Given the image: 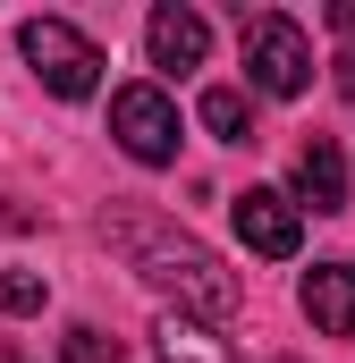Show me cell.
<instances>
[{
	"instance_id": "cell-9",
	"label": "cell",
	"mask_w": 355,
	"mask_h": 363,
	"mask_svg": "<svg viewBox=\"0 0 355 363\" xmlns=\"http://www.w3.org/2000/svg\"><path fill=\"white\" fill-rule=\"evenodd\" d=\"M153 347H161V363H237L220 330H203V321H195V313H178V304L153 321Z\"/></svg>"
},
{
	"instance_id": "cell-8",
	"label": "cell",
	"mask_w": 355,
	"mask_h": 363,
	"mask_svg": "<svg viewBox=\"0 0 355 363\" xmlns=\"http://www.w3.org/2000/svg\"><path fill=\"white\" fill-rule=\"evenodd\" d=\"M296 211H347V161L330 135H313L296 152Z\"/></svg>"
},
{
	"instance_id": "cell-4",
	"label": "cell",
	"mask_w": 355,
	"mask_h": 363,
	"mask_svg": "<svg viewBox=\"0 0 355 363\" xmlns=\"http://www.w3.org/2000/svg\"><path fill=\"white\" fill-rule=\"evenodd\" d=\"M110 135H119V152L127 161H144V169H161V161H178V101L161 85H119L110 93Z\"/></svg>"
},
{
	"instance_id": "cell-7",
	"label": "cell",
	"mask_w": 355,
	"mask_h": 363,
	"mask_svg": "<svg viewBox=\"0 0 355 363\" xmlns=\"http://www.w3.org/2000/svg\"><path fill=\"white\" fill-rule=\"evenodd\" d=\"M144 51H153V68H178V77H186V68H203V51H212V26H203V17H195V9H153V17H144Z\"/></svg>"
},
{
	"instance_id": "cell-1",
	"label": "cell",
	"mask_w": 355,
	"mask_h": 363,
	"mask_svg": "<svg viewBox=\"0 0 355 363\" xmlns=\"http://www.w3.org/2000/svg\"><path fill=\"white\" fill-rule=\"evenodd\" d=\"M102 237H110L136 271L153 279L161 296H178V313H195V321L237 313V279L220 271V254H212V245H195L186 228H170L161 211H110V220H102Z\"/></svg>"
},
{
	"instance_id": "cell-10",
	"label": "cell",
	"mask_w": 355,
	"mask_h": 363,
	"mask_svg": "<svg viewBox=\"0 0 355 363\" xmlns=\"http://www.w3.org/2000/svg\"><path fill=\"white\" fill-rule=\"evenodd\" d=\"M195 118H203L220 144H246V135H254V101H246L237 85H212L203 101H195Z\"/></svg>"
},
{
	"instance_id": "cell-13",
	"label": "cell",
	"mask_w": 355,
	"mask_h": 363,
	"mask_svg": "<svg viewBox=\"0 0 355 363\" xmlns=\"http://www.w3.org/2000/svg\"><path fill=\"white\" fill-rule=\"evenodd\" d=\"M330 68H339V93H347V101H355V43H347V51H339V60H330Z\"/></svg>"
},
{
	"instance_id": "cell-14",
	"label": "cell",
	"mask_w": 355,
	"mask_h": 363,
	"mask_svg": "<svg viewBox=\"0 0 355 363\" xmlns=\"http://www.w3.org/2000/svg\"><path fill=\"white\" fill-rule=\"evenodd\" d=\"M330 26H339V34L355 43V0H339V9H330Z\"/></svg>"
},
{
	"instance_id": "cell-5",
	"label": "cell",
	"mask_w": 355,
	"mask_h": 363,
	"mask_svg": "<svg viewBox=\"0 0 355 363\" xmlns=\"http://www.w3.org/2000/svg\"><path fill=\"white\" fill-rule=\"evenodd\" d=\"M229 220H237V237L271 254V262H288L296 245H305V211H296V194H279V186H246L237 203H229Z\"/></svg>"
},
{
	"instance_id": "cell-12",
	"label": "cell",
	"mask_w": 355,
	"mask_h": 363,
	"mask_svg": "<svg viewBox=\"0 0 355 363\" xmlns=\"http://www.w3.org/2000/svg\"><path fill=\"white\" fill-rule=\"evenodd\" d=\"M43 296H51V287L34 271H0V313H43Z\"/></svg>"
},
{
	"instance_id": "cell-11",
	"label": "cell",
	"mask_w": 355,
	"mask_h": 363,
	"mask_svg": "<svg viewBox=\"0 0 355 363\" xmlns=\"http://www.w3.org/2000/svg\"><path fill=\"white\" fill-rule=\"evenodd\" d=\"M51 363H119V338H102V330L77 321V330L60 338V355H51Z\"/></svg>"
},
{
	"instance_id": "cell-6",
	"label": "cell",
	"mask_w": 355,
	"mask_h": 363,
	"mask_svg": "<svg viewBox=\"0 0 355 363\" xmlns=\"http://www.w3.org/2000/svg\"><path fill=\"white\" fill-rule=\"evenodd\" d=\"M296 304H305V321L322 338H355V262H313Z\"/></svg>"
},
{
	"instance_id": "cell-3",
	"label": "cell",
	"mask_w": 355,
	"mask_h": 363,
	"mask_svg": "<svg viewBox=\"0 0 355 363\" xmlns=\"http://www.w3.org/2000/svg\"><path fill=\"white\" fill-rule=\"evenodd\" d=\"M246 85L271 93V101H296V93L313 85V43H305V26L296 17H246Z\"/></svg>"
},
{
	"instance_id": "cell-2",
	"label": "cell",
	"mask_w": 355,
	"mask_h": 363,
	"mask_svg": "<svg viewBox=\"0 0 355 363\" xmlns=\"http://www.w3.org/2000/svg\"><path fill=\"white\" fill-rule=\"evenodd\" d=\"M17 51H26V68L60 93V101H85L102 85V51H93V34H77L68 17H26L17 26Z\"/></svg>"
}]
</instances>
